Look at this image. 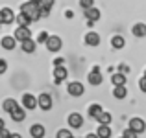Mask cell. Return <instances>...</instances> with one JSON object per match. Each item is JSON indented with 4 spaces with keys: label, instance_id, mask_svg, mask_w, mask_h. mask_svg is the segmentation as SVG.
I'll return each instance as SVG.
<instances>
[{
    "label": "cell",
    "instance_id": "60d3db41",
    "mask_svg": "<svg viewBox=\"0 0 146 138\" xmlns=\"http://www.w3.org/2000/svg\"><path fill=\"white\" fill-rule=\"evenodd\" d=\"M144 78H146V70H144Z\"/></svg>",
    "mask_w": 146,
    "mask_h": 138
},
{
    "label": "cell",
    "instance_id": "83f0119b",
    "mask_svg": "<svg viewBox=\"0 0 146 138\" xmlns=\"http://www.w3.org/2000/svg\"><path fill=\"white\" fill-rule=\"evenodd\" d=\"M57 138H72V133L68 129H61V131H57Z\"/></svg>",
    "mask_w": 146,
    "mask_h": 138
},
{
    "label": "cell",
    "instance_id": "74e56055",
    "mask_svg": "<svg viewBox=\"0 0 146 138\" xmlns=\"http://www.w3.org/2000/svg\"><path fill=\"white\" fill-rule=\"evenodd\" d=\"M9 138H22L21 135H9Z\"/></svg>",
    "mask_w": 146,
    "mask_h": 138
},
{
    "label": "cell",
    "instance_id": "836d02e7",
    "mask_svg": "<svg viewBox=\"0 0 146 138\" xmlns=\"http://www.w3.org/2000/svg\"><path fill=\"white\" fill-rule=\"evenodd\" d=\"M6 70H7V63L4 59H0V74H4Z\"/></svg>",
    "mask_w": 146,
    "mask_h": 138
},
{
    "label": "cell",
    "instance_id": "5b68a950",
    "mask_svg": "<svg viewBox=\"0 0 146 138\" xmlns=\"http://www.w3.org/2000/svg\"><path fill=\"white\" fill-rule=\"evenodd\" d=\"M129 129H133L137 135H139V133H144L146 131V122L143 118H131V120H129Z\"/></svg>",
    "mask_w": 146,
    "mask_h": 138
},
{
    "label": "cell",
    "instance_id": "ffe728a7",
    "mask_svg": "<svg viewBox=\"0 0 146 138\" xmlns=\"http://www.w3.org/2000/svg\"><path fill=\"white\" fill-rule=\"evenodd\" d=\"M111 83H113L115 87H117V85H126V74H122V72L113 74V76H111Z\"/></svg>",
    "mask_w": 146,
    "mask_h": 138
},
{
    "label": "cell",
    "instance_id": "4dcf8cb0",
    "mask_svg": "<svg viewBox=\"0 0 146 138\" xmlns=\"http://www.w3.org/2000/svg\"><path fill=\"white\" fill-rule=\"evenodd\" d=\"M48 37H50V35H48L46 32H41V33H39V37H37V43H46Z\"/></svg>",
    "mask_w": 146,
    "mask_h": 138
},
{
    "label": "cell",
    "instance_id": "e0dca14e",
    "mask_svg": "<svg viewBox=\"0 0 146 138\" xmlns=\"http://www.w3.org/2000/svg\"><path fill=\"white\" fill-rule=\"evenodd\" d=\"M30 135H32L33 138H43L44 136V127L41 124H35L30 127Z\"/></svg>",
    "mask_w": 146,
    "mask_h": 138
},
{
    "label": "cell",
    "instance_id": "4fadbf2b",
    "mask_svg": "<svg viewBox=\"0 0 146 138\" xmlns=\"http://www.w3.org/2000/svg\"><path fill=\"white\" fill-rule=\"evenodd\" d=\"M0 44H2L4 50H13L17 46V39L15 37H2L0 39Z\"/></svg>",
    "mask_w": 146,
    "mask_h": 138
},
{
    "label": "cell",
    "instance_id": "3957f363",
    "mask_svg": "<svg viewBox=\"0 0 146 138\" xmlns=\"http://www.w3.org/2000/svg\"><path fill=\"white\" fill-rule=\"evenodd\" d=\"M44 44H46V48L50 52H59L61 46H63V41H61V37H57V35H50Z\"/></svg>",
    "mask_w": 146,
    "mask_h": 138
},
{
    "label": "cell",
    "instance_id": "484cf974",
    "mask_svg": "<svg viewBox=\"0 0 146 138\" xmlns=\"http://www.w3.org/2000/svg\"><path fill=\"white\" fill-rule=\"evenodd\" d=\"M96 120H98V124L109 125V124H111V114H109V112H106V110H102V112H100V116L96 118Z\"/></svg>",
    "mask_w": 146,
    "mask_h": 138
},
{
    "label": "cell",
    "instance_id": "8d00e7d4",
    "mask_svg": "<svg viewBox=\"0 0 146 138\" xmlns=\"http://www.w3.org/2000/svg\"><path fill=\"white\" fill-rule=\"evenodd\" d=\"M65 15H67V18H72V17H74V13H72V11H67Z\"/></svg>",
    "mask_w": 146,
    "mask_h": 138
},
{
    "label": "cell",
    "instance_id": "2e32d148",
    "mask_svg": "<svg viewBox=\"0 0 146 138\" xmlns=\"http://www.w3.org/2000/svg\"><path fill=\"white\" fill-rule=\"evenodd\" d=\"M21 48H22V52H24V53H33V52H35V41H32V39L22 41Z\"/></svg>",
    "mask_w": 146,
    "mask_h": 138
},
{
    "label": "cell",
    "instance_id": "4316f807",
    "mask_svg": "<svg viewBox=\"0 0 146 138\" xmlns=\"http://www.w3.org/2000/svg\"><path fill=\"white\" fill-rule=\"evenodd\" d=\"M37 2H39L41 9H52V6H54V0H37Z\"/></svg>",
    "mask_w": 146,
    "mask_h": 138
},
{
    "label": "cell",
    "instance_id": "9a60e30c",
    "mask_svg": "<svg viewBox=\"0 0 146 138\" xmlns=\"http://www.w3.org/2000/svg\"><path fill=\"white\" fill-rule=\"evenodd\" d=\"M85 44H89V46H98L100 44V35L96 32H89L85 35Z\"/></svg>",
    "mask_w": 146,
    "mask_h": 138
},
{
    "label": "cell",
    "instance_id": "f546056e",
    "mask_svg": "<svg viewBox=\"0 0 146 138\" xmlns=\"http://www.w3.org/2000/svg\"><path fill=\"white\" fill-rule=\"evenodd\" d=\"M122 136H124V138H137V133L135 131H133V129H126V131H124V135H122Z\"/></svg>",
    "mask_w": 146,
    "mask_h": 138
},
{
    "label": "cell",
    "instance_id": "7402d4cb",
    "mask_svg": "<svg viewBox=\"0 0 146 138\" xmlns=\"http://www.w3.org/2000/svg\"><path fill=\"white\" fill-rule=\"evenodd\" d=\"M124 44H126V41H124V37H122V35H115L113 39H111V46L117 48V50L124 48Z\"/></svg>",
    "mask_w": 146,
    "mask_h": 138
},
{
    "label": "cell",
    "instance_id": "d590c367",
    "mask_svg": "<svg viewBox=\"0 0 146 138\" xmlns=\"http://www.w3.org/2000/svg\"><path fill=\"white\" fill-rule=\"evenodd\" d=\"M65 61H63V57H57V59H54V66H61Z\"/></svg>",
    "mask_w": 146,
    "mask_h": 138
},
{
    "label": "cell",
    "instance_id": "d6a6232c",
    "mask_svg": "<svg viewBox=\"0 0 146 138\" xmlns=\"http://www.w3.org/2000/svg\"><path fill=\"white\" fill-rule=\"evenodd\" d=\"M139 89L143 90V92H146V78H144V76L139 79Z\"/></svg>",
    "mask_w": 146,
    "mask_h": 138
},
{
    "label": "cell",
    "instance_id": "6da1fadb",
    "mask_svg": "<svg viewBox=\"0 0 146 138\" xmlns=\"http://www.w3.org/2000/svg\"><path fill=\"white\" fill-rule=\"evenodd\" d=\"M21 11L28 15L32 22H35V20L41 18V7H39V2H37V0H28V2H24L21 6Z\"/></svg>",
    "mask_w": 146,
    "mask_h": 138
},
{
    "label": "cell",
    "instance_id": "30bf717a",
    "mask_svg": "<svg viewBox=\"0 0 146 138\" xmlns=\"http://www.w3.org/2000/svg\"><path fill=\"white\" fill-rule=\"evenodd\" d=\"M68 125H70L72 129H82V125H83V118H82V114L72 112L70 116H68Z\"/></svg>",
    "mask_w": 146,
    "mask_h": 138
},
{
    "label": "cell",
    "instance_id": "e575fe53",
    "mask_svg": "<svg viewBox=\"0 0 146 138\" xmlns=\"http://www.w3.org/2000/svg\"><path fill=\"white\" fill-rule=\"evenodd\" d=\"M118 70H120L122 74H128V72H129V66H128V64H120V66H118Z\"/></svg>",
    "mask_w": 146,
    "mask_h": 138
},
{
    "label": "cell",
    "instance_id": "ab89813d",
    "mask_svg": "<svg viewBox=\"0 0 146 138\" xmlns=\"http://www.w3.org/2000/svg\"><path fill=\"white\" fill-rule=\"evenodd\" d=\"M0 127H6V124H4V120L0 118Z\"/></svg>",
    "mask_w": 146,
    "mask_h": 138
},
{
    "label": "cell",
    "instance_id": "ba28073f",
    "mask_svg": "<svg viewBox=\"0 0 146 138\" xmlns=\"http://www.w3.org/2000/svg\"><path fill=\"white\" fill-rule=\"evenodd\" d=\"M37 105H39L43 110H50L52 109V96L50 94H41L39 98H37Z\"/></svg>",
    "mask_w": 146,
    "mask_h": 138
},
{
    "label": "cell",
    "instance_id": "8fae6325",
    "mask_svg": "<svg viewBox=\"0 0 146 138\" xmlns=\"http://www.w3.org/2000/svg\"><path fill=\"white\" fill-rule=\"evenodd\" d=\"M24 110H26L24 107H19V105H17V107H15V109L9 112V114H11V120H13V122H24V118H26V112H24Z\"/></svg>",
    "mask_w": 146,
    "mask_h": 138
},
{
    "label": "cell",
    "instance_id": "b9f144b4",
    "mask_svg": "<svg viewBox=\"0 0 146 138\" xmlns=\"http://www.w3.org/2000/svg\"><path fill=\"white\" fill-rule=\"evenodd\" d=\"M0 26H2V22H0Z\"/></svg>",
    "mask_w": 146,
    "mask_h": 138
},
{
    "label": "cell",
    "instance_id": "9c48e42d",
    "mask_svg": "<svg viewBox=\"0 0 146 138\" xmlns=\"http://www.w3.org/2000/svg\"><path fill=\"white\" fill-rule=\"evenodd\" d=\"M67 76H68V72H67V68H65L63 64L54 68V81H56V83L65 81V79H67Z\"/></svg>",
    "mask_w": 146,
    "mask_h": 138
},
{
    "label": "cell",
    "instance_id": "ac0fdd59",
    "mask_svg": "<svg viewBox=\"0 0 146 138\" xmlns=\"http://www.w3.org/2000/svg\"><path fill=\"white\" fill-rule=\"evenodd\" d=\"M113 96L117 99H124L126 96H128V89H126V85H117L113 89Z\"/></svg>",
    "mask_w": 146,
    "mask_h": 138
},
{
    "label": "cell",
    "instance_id": "f1b7e54d",
    "mask_svg": "<svg viewBox=\"0 0 146 138\" xmlns=\"http://www.w3.org/2000/svg\"><path fill=\"white\" fill-rule=\"evenodd\" d=\"M80 6H82L83 9H87V7H93V6H94V0H80Z\"/></svg>",
    "mask_w": 146,
    "mask_h": 138
},
{
    "label": "cell",
    "instance_id": "d4e9b609",
    "mask_svg": "<svg viewBox=\"0 0 146 138\" xmlns=\"http://www.w3.org/2000/svg\"><path fill=\"white\" fill-rule=\"evenodd\" d=\"M102 110H104L102 107H100L98 103H94V105H91V107H89V116H91V118H94V120H96V118L100 116V112H102Z\"/></svg>",
    "mask_w": 146,
    "mask_h": 138
},
{
    "label": "cell",
    "instance_id": "d6986e66",
    "mask_svg": "<svg viewBox=\"0 0 146 138\" xmlns=\"http://www.w3.org/2000/svg\"><path fill=\"white\" fill-rule=\"evenodd\" d=\"M96 135H98V138H111V127H109V125L100 124V127H98Z\"/></svg>",
    "mask_w": 146,
    "mask_h": 138
},
{
    "label": "cell",
    "instance_id": "1f68e13d",
    "mask_svg": "<svg viewBox=\"0 0 146 138\" xmlns=\"http://www.w3.org/2000/svg\"><path fill=\"white\" fill-rule=\"evenodd\" d=\"M9 135H11V133L7 131L6 127H0V138H9Z\"/></svg>",
    "mask_w": 146,
    "mask_h": 138
},
{
    "label": "cell",
    "instance_id": "5bb4252c",
    "mask_svg": "<svg viewBox=\"0 0 146 138\" xmlns=\"http://www.w3.org/2000/svg\"><path fill=\"white\" fill-rule=\"evenodd\" d=\"M85 11V17H87V20H93V22H96L98 18H100V9H96V7H87V9H83Z\"/></svg>",
    "mask_w": 146,
    "mask_h": 138
},
{
    "label": "cell",
    "instance_id": "44dd1931",
    "mask_svg": "<svg viewBox=\"0 0 146 138\" xmlns=\"http://www.w3.org/2000/svg\"><path fill=\"white\" fill-rule=\"evenodd\" d=\"M133 35L135 37H144L146 35V24H143V22H139V24H135L133 26Z\"/></svg>",
    "mask_w": 146,
    "mask_h": 138
},
{
    "label": "cell",
    "instance_id": "8992f818",
    "mask_svg": "<svg viewBox=\"0 0 146 138\" xmlns=\"http://www.w3.org/2000/svg\"><path fill=\"white\" fill-rule=\"evenodd\" d=\"M22 107L26 110H33L37 107V98L33 94H24L22 96Z\"/></svg>",
    "mask_w": 146,
    "mask_h": 138
},
{
    "label": "cell",
    "instance_id": "52a82bcc",
    "mask_svg": "<svg viewBox=\"0 0 146 138\" xmlns=\"http://www.w3.org/2000/svg\"><path fill=\"white\" fill-rule=\"evenodd\" d=\"M13 20H15V13L9 7H2V9H0V22H2V24H11Z\"/></svg>",
    "mask_w": 146,
    "mask_h": 138
},
{
    "label": "cell",
    "instance_id": "603a6c76",
    "mask_svg": "<svg viewBox=\"0 0 146 138\" xmlns=\"http://www.w3.org/2000/svg\"><path fill=\"white\" fill-rule=\"evenodd\" d=\"M15 107H17V99H13V98H7L6 101L2 103V109L6 110V112H11Z\"/></svg>",
    "mask_w": 146,
    "mask_h": 138
},
{
    "label": "cell",
    "instance_id": "f35d334b",
    "mask_svg": "<svg viewBox=\"0 0 146 138\" xmlns=\"http://www.w3.org/2000/svg\"><path fill=\"white\" fill-rule=\"evenodd\" d=\"M85 138H98V135H87Z\"/></svg>",
    "mask_w": 146,
    "mask_h": 138
},
{
    "label": "cell",
    "instance_id": "cb8c5ba5",
    "mask_svg": "<svg viewBox=\"0 0 146 138\" xmlns=\"http://www.w3.org/2000/svg\"><path fill=\"white\" fill-rule=\"evenodd\" d=\"M17 24L19 26H30V24H32V20H30V17L26 13H22V11H21V13L17 15Z\"/></svg>",
    "mask_w": 146,
    "mask_h": 138
},
{
    "label": "cell",
    "instance_id": "7bdbcfd3",
    "mask_svg": "<svg viewBox=\"0 0 146 138\" xmlns=\"http://www.w3.org/2000/svg\"><path fill=\"white\" fill-rule=\"evenodd\" d=\"M120 138H124V136H120Z\"/></svg>",
    "mask_w": 146,
    "mask_h": 138
},
{
    "label": "cell",
    "instance_id": "7a4b0ae2",
    "mask_svg": "<svg viewBox=\"0 0 146 138\" xmlns=\"http://www.w3.org/2000/svg\"><path fill=\"white\" fill-rule=\"evenodd\" d=\"M13 37L19 41V43H22V41H26V39H32V32H30L28 26H17Z\"/></svg>",
    "mask_w": 146,
    "mask_h": 138
},
{
    "label": "cell",
    "instance_id": "277c9868",
    "mask_svg": "<svg viewBox=\"0 0 146 138\" xmlns=\"http://www.w3.org/2000/svg\"><path fill=\"white\" fill-rule=\"evenodd\" d=\"M67 92L72 96V98H80V96L85 92V89H83V85L82 83H78V81H72V83H68V87H67Z\"/></svg>",
    "mask_w": 146,
    "mask_h": 138
},
{
    "label": "cell",
    "instance_id": "7c38bea8",
    "mask_svg": "<svg viewBox=\"0 0 146 138\" xmlns=\"http://www.w3.org/2000/svg\"><path fill=\"white\" fill-rule=\"evenodd\" d=\"M89 83H91V85H94V87L102 83V74H100L98 66H94L93 70H91V74H89Z\"/></svg>",
    "mask_w": 146,
    "mask_h": 138
}]
</instances>
